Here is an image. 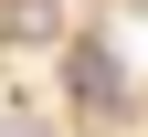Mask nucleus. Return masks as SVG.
Wrapping results in <instances>:
<instances>
[{"instance_id": "nucleus-2", "label": "nucleus", "mask_w": 148, "mask_h": 137, "mask_svg": "<svg viewBox=\"0 0 148 137\" xmlns=\"http://www.w3.org/2000/svg\"><path fill=\"white\" fill-rule=\"evenodd\" d=\"M0 137H32V127H0Z\"/></svg>"}, {"instance_id": "nucleus-1", "label": "nucleus", "mask_w": 148, "mask_h": 137, "mask_svg": "<svg viewBox=\"0 0 148 137\" xmlns=\"http://www.w3.org/2000/svg\"><path fill=\"white\" fill-rule=\"evenodd\" d=\"M64 74H74V95H85V106H116V95H127V85H116V63H106V42H85Z\"/></svg>"}]
</instances>
